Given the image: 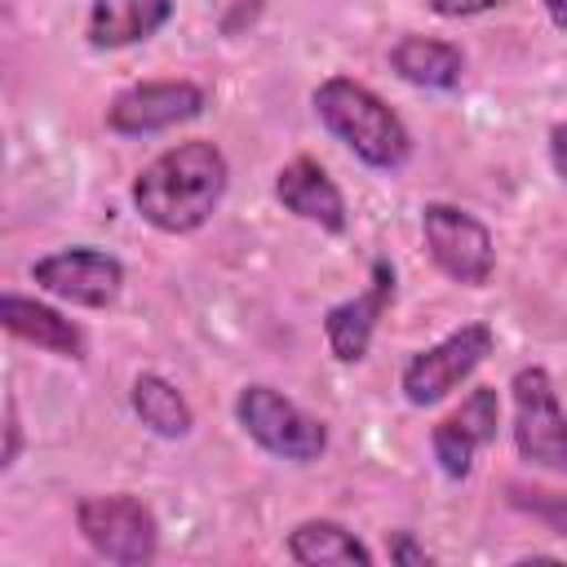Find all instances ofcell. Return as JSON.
Segmentation results:
<instances>
[{"label":"cell","instance_id":"cell-19","mask_svg":"<svg viewBox=\"0 0 567 567\" xmlns=\"http://www.w3.org/2000/svg\"><path fill=\"white\" fill-rule=\"evenodd\" d=\"M390 563H399V567H430L434 563V554L430 549H421L416 540H412V532L408 527H399V532H390Z\"/></svg>","mask_w":567,"mask_h":567},{"label":"cell","instance_id":"cell-21","mask_svg":"<svg viewBox=\"0 0 567 567\" xmlns=\"http://www.w3.org/2000/svg\"><path fill=\"white\" fill-rule=\"evenodd\" d=\"M505 0H430V9L439 18H478L487 9H501Z\"/></svg>","mask_w":567,"mask_h":567},{"label":"cell","instance_id":"cell-13","mask_svg":"<svg viewBox=\"0 0 567 567\" xmlns=\"http://www.w3.org/2000/svg\"><path fill=\"white\" fill-rule=\"evenodd\" d=\"M0 323L27 341V346H40L58 359H84L89 354V341H84V328L66 315H58L53 306L35 301V297H18V292H4L0 297Z\"/></svg>","mask_w":567,"mask_h":567},{"label":"cell","instance_id":"cell-17","mask_svg":"<svg viewBox=\"0 0 567 567\" xmlns=\"http://www.w3.org/2000/svg\"><path fill=\"white\" fill-rule=\"evenodd\" d=\"M128 403H133L137 421H142L151 434H159V439H186L190 425H195L190 403H186L182 390H177L168 377H159V372H137V377H133V390H128Z\"/></svg>","mask_w":567,"mask_h":567},{"label":"cell","instance_id":"cell-14","mask_svg":"<svg viewBox=\"0 0 567 567\" xmlns=\"http://www.w3.org/2000/svg\"><path fill=\"white\" fill-rule=\"evenodd\" d=\"M168 18L173 0H93L84 35L93 49H128L151 40Z\"/></svg>","mask_w":567,"mask_h":567},{"label":"cell","instance_id":"cell-8","mask_svg":"<svg viewBox=\"0 0 567 567\" xmlns=\"http://www.w3.org/2000/svg\"><path fill=\"white\" fill-rule=\"evenodd\" d=\"M204 106H208V93L190 80H142L111 97L106 128L120 137H151V133L199 120Z\"/></svg>","mask_w":567,"mask_h":567},{"label":"cell","instance_id":"cell-2","mask_svg":"<svg viewBox=\"0 0 567 567\" xmlns=\"http://www.w3.org/2000/svg\"><path fill=\"white\" fill-rule=\"evenodd\" d=\"M315 115L368 168L399 173L412 159V133H408V124L390 111L385 97H377L368 84H359L350 75H328L315 89Z\"/></svg>","mask_w":567,"mask_h":567},{"label":"cell","instance_id":"cell-22","mask_svg":"<svg viewBox=\"0 0 567 567\" xmlns=\"http://www.w3.org/2000/svg\"><path fill=\"white\" fill-rule=\"evenodd\" d=\"M549 164H554V173L567 182V120L554 124V133H549Z\"/></svg>","mask_w":567,"mask_h":567},{"label":"cell","instance_id":"cell-18","mask_svg":"<svg viewBox=\"0 0 567 567\" xmlns=\"http://www.w3.org/2000/svg\"><path fill=\"white\" fill-rule=\"evenodd\" d=\"M509 505L540 518L549 532L567 536V492H545V487H523V483H509Z\"/></svg>","mask_w":567,"mask_h":567},{"label":"cell","instance_id":"cell-6","mask_svg":"<svg viewBox=\"0 0 567 567\" xmlns=\"http://www.w3.org/2000/svg\"><path fill=\"white\" fill-rule=\"evenodd\" d=\"M492 346H496V332H492L483 319L461 323L456 332H447L443 341L416 350V354L403 363V377H399L403 399H408L412 408H430V403L447 399V394L492 354Z\"/></svg>","mask_w":567,"mask_h":567},{"label":"cell","instance_id":"cell-23","mask_svg":"<svg viewBox=\"0 0 567 567\" xmlns=\"http://www.w3.org/2000/svg\"><path fill=\"white\" fill-rule=\"evenodd\" d=\"M545 4V13H549V22L558 27V31H567V0H540Z\"/></svg>","mask_w":567,"mask_h":567},{"label":"cell","instance_id":"cell-3","mask_svg":"<svg viewBox=\"0 0 567 567\" xmlns=\"http://www.w3.org/2000/svg\"><path fill=\"white\" fill-rule=\"evenodd\" d=\"M235 416H239L244 434L279 461L310 465L328 452V425L270 385H244L235 399Z\"/></svg>","mask_w":567,"mask_h":567},{"label":"cell","instance_id":"cell-16","mask_svg":"<svg viewBox=\"0 0 567 567\" xmlns=\"http://www.w3.org/2000/svg\"><path fill=\"white\" fill-rule=\"evenodd\" d=\"M288 558L301 567H328V563H346V567H372V549L337 518H306L288 532Z\"/></svg>","mask_w":567,"mask_h":567},{"label":"cell","instance_id":"cell-10","mask_svg":"<svg viewBox=\"0 0 567 567\" xmlns=\"http://www.w3.org/2000/svg\"><path fill=\"white\" fill-rule=\"evenodd\" d=\"M496 425H501V394L496 385H474L461 408H452L434 430H430V447H434V461L439 470L461 483L470 478L474 470V456L496 439Z\"/></svg>","mask_w":567,"mask_h":567},{"label":"cell","instance_id":"cell-15","mask_svg":"<svg viewBox=\"0 0 567 567\" xmlns=\"http://www.w3.org/2000/svg\"><path fill=\"white\" fill-rule=\"evenodd\" d=\"M390 71L416 89H456L465 75V53L434 35H403L390 49Z\"/></svg>","mask_w":567,"mask_h":567},{"label":"cell","instance_id":"cell-4","mask_svg":"<svg viewBox=\"0 0 567 567\" xmlns=\"http://www.w3.org/2000/svg\"><path fill=\"white\" fill-rule=\"evenodd\" d=\"M75 527H80L84 545L97 558L115 563V567H142V563H151L159 554V523L128 492H115V496H80Z\"/></svg>","mask_w":567,"mask_h":567},{"label":"cell","instance_id":"cell-5","mask_svg":"<svg viewBox=\"0 0 567 567\" xmlns=\"http://www.w3.org/2000/svg\"><path fill=\"white\" fill-rule=\"evenodd\" d=\"M514 394V447L527 465L567 474V416L558 390L540 363H527L509 381Z\"/></svg>","mask_w":567,"mask_h":567},{"label":"cell","instance_id":"cell-1","mask_svg":"<svg viewBox=\"0 0 567 567\" xmlns=\"http://www.w3.org/2000/svg\"><path fill=\"white\" fill-rule=\"evenodd\" d=\"M226 182L230 164L213 142H177L133 177V208L164 235H190L217 213Z\"/></svg>","mask_w":567,"mask_h":567},{"label":"cell","instance_id":"cell-7","mask_svg":"<svg viewBox=\"0 0 567 567\" xmlns=\"http://www.w3.org/2000/svg\"><path fill=\"white\" fill-rule=\"evenodd\" d=\"M421 235H425L430 261H434L447 279H456V284H465V288H483V284L492 279L496 244H492V230H487L474 213L434 199V204L421 208Z\"/></svg>","mask_w":567,"mask_h":567},{"label":"cell","instance_id":"cell-20","mask_svg":"<svg viewBox=\"0 0 567 567\" xmlns=\"http://www.w3.org/2000/svg\"><path fill=\"white\" fill-rule=\"evenodd\" d=\"M18 452H22V421H18V403L9 399L4 403V452H0V470H13Z\"/></svg>","mask_w":567,"mask_h":567},{"label":"cell","instance_id":"cell-9","mask_svg":"<svg viewBox=\"0 0 567 567\" xmlns=\"http://www.w3.org/2000/svg\"><path fill=\"white\" fill-rule=\"evenodd\" d=\"M31 279L44 292H53L58 301H71L84 310H106L124 288V266H120V257L80 244V248H58V252L40 257L31 266Z\"/></svg>","mask_w":567,"mask_h":567},{"label":"cell","instance_id":"cell-11","mask_svg":"<svg viewBox=\"0 0 567 567\" xmlns=\"http://www.w3.org/2000/svg\"><path fill=\"white\" fill-rule=\"evenodd\" d=\"M390 301H394V266L385 257H377L368 288L350 301L328 306V315H323V337H328V350L337 354V363H359L368 354L372 332H377L381 315L390 310Z\"/></svg>","mask_w":567,"mask_h":567},{"label":"cell","instance_id":"cell-12","mask_svg":"<svg viewBox=\"0 0 567 567\" xmlns=\"http://www.w3.org/2000/svg\"><path fill=\"white\" fill-rule=\"evenodd\" d=\"M275 199L292 217H301V221H310L328 235H346V226H350V208H346L341 186L310 155H297L275 173Z\"/></svg>","mask_w":567,"mask_h":567}]
</instances>
